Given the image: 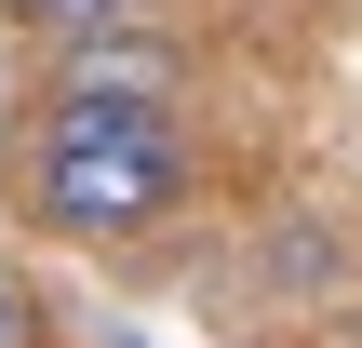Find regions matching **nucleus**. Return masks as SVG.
<instances>
[{
    "label": "nucleus",
    "instance_id": "2",
    "mask_svg": "<svg viewBox=\"0 0 362 348\" xmlns=\"http://www.w3.org/2000/svg\"><path fill=\"white\" fill-rule=\"evenodd\" d=\"M54 94H94V107H175V94H188V54H175L161 13H134V27L54 40Z\"/></svg>",
    "mask_w": 362,
    "mask_h": 348
},
{
    "label": "nucleus",
    "instance_id": "1",
    "mask_svg": "<svg viewBox=\"0 0 362 348\" xmlns=\"http://www.w3.org/2000/svg\"><path fill=\"white\" fill-rule=\"evenodd\" d=\"M188 201V134L175 107H94V94H40L27 134V215L54 241H148Z\"/></svg>",
    "mask_w": 362,
    "mask_h": 348
},
{
    "label": "nucleus",
    "instance_id": "4",
    "mask_svg": "<svg viewBox=\"0 0 362 348\" xmlns=\"http://www.w3.org/2000/svg\"><path fill=\"white\" fill-rule=\"evenodd\" d=\"M0 348H54V322H40V282L0 255Z\"/></svg>",
    "mask_w": 362,
    "mask_h": 348
},
{
    "label": "nucleus",
    "instance_id": "3",
    "mask_svg": "<svg viewBox=\"0 0 362 348\" xmlns=\"http://www.w3.org/2000/svg\"><path fill=\"white\" fill-rule=\"evenodd\" d=\"M13 27H40V40H94V27H134V13H161V0H0Z\"/></svg>",
    "mask_w": 362,
    "mask_h": 348
}]
</instances>
